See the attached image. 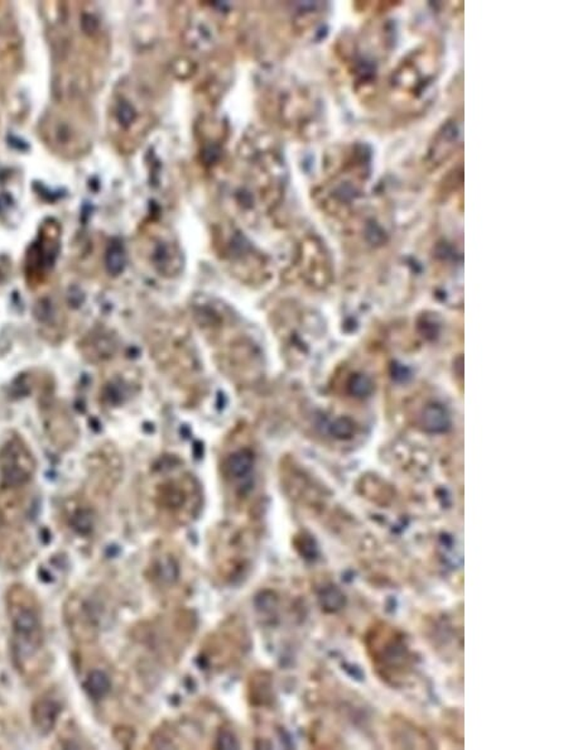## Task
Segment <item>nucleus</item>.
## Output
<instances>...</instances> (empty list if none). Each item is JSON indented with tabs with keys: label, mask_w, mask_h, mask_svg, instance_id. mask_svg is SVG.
Returning a JSON list of instances; mask_svg holds the SVG:
<instances>
[{
	"label": "nucleus",
	"mask_w": 568,
	"mask_h": 750,
	"mask_svg": "<svg viewBox=\"0 0 568 750\" xmlns=\"http://www.w3.org/2000/svg\"><path fill=\"white\" fill-rule=\"evenodd\" d=\"M7 613L14 666L26 678L40 677L47 669L48 657L38 601L27 587L12 586L7 595Z\"/></svg>",
	"instance_id": "obj_1"
},
{
	"label": "nucleus",
	"mask_w": 568,
	"mask_h": 750,
	"mask_svg": "<svg viewBox=\"0 0 568 750\" xmlns=\"http://www.w3.org/2000/svg\"><path fill=\"white\" fill-rule=\"evenodd\" d=\"M322 606L330 612L339 610L343 604V596L341 592L336 589L335 586H330L321 594Z\"/></svg>",
	"instance_id": "obj_8"
},
{
	"label": "nucleus",
	"mask_w": 568,
	"mask_h": 750,
	"mask_svg": "<svg viewBox=\"0 0 568 750\" xmlns=\"http://www.w3.org/2000/svg\"><path fill=\"white\" fill-rule=\"evenodd\" d=\"M117 117H119V122H120L122 124H129V123H131L133 117H134L133 109H131L128 104H120L119 111H117Z\"/></svg>",
	"instance_id": "obj_10"
},
{
	"label": "nucleus",
	"mask_w": 568,
	"mask_h": 750,
	"mask_svg": "<svg viewBox=\"0 0 568 750\" xmlns=\"http://www.w3.org/2000/svg\"><path fill=\"white\" fill-rule=\"evenodd\" d=\"M105 262H106V268L109 270L110 275H117L123 272L125 267V253H124L123 245H120V243L114 241L110 245L106 252Z\"/></svg>",
	"instance_id": "obj_7"
},
{
	"label": "nucleus",
	"mask_w": 568,
	"mask_h": 750,
	"mask_svg": "<svg viewBox=\"0 0 568 750\" xmlns=\"http://www.w3.org/2000/svg\"><path fill=\"white\" fill-rule=\"evenodd\" d=\"M85 688L88 690L90 696L95 699H102L109 692V677L102 671L95 669L88 676V680L85 682Z\"/></svg>",
	"instance_id": "obj_6"
},
{
	"label": "nucleus",
	"mask_w": 568,
	"mask_h": 750,
	"mask_svg": "<svg viewBox=\"0 0 568 750\" xmlns=\"http://www.w3.org/2000/svg\"><path fill=\"white\" fill-rule=\"evenodd\" d=\"M370 639L373 642L370 646L374 657L373 660L378 668L383 671L384 675L389 676L393 672L396 676L404 674V669L408 668L409 657L402 637L391 628L382 626L374 630L373 638Z\"/></svg>",
	"instance_id": "obj_2"
},
{
	"label": "nucleus",
	"mask_w": 568,
	"mask_h": 750,
	"mask_svg": "<svg viewBox=\"0 0 568 750\" xmlns=\"http://www.w3.org/2000/svg\"><path fill=\"white\" fill-rule=\"evenodd\" d=\"M254 466V455L250 450H239L234 453L226 462V471L233 479L247 478Z\"/></svg>",
	"instance_id": "obj_5"
},
{
	"label": "nucleus",
	"mask_w": 568,
	"mask_h": 750,
	"mask_svg": "<svg viewBox=\"0 0 568 750\" xmlns=\"http://www.w3.org/2000/svg\"><path fill=\"white\" fill-rule=\"evenodd\" d=\"M331 432L335 434L336 437H339V439L350 437V434L352 432V427H351V423H349V421H336L335 423L331 427Z\"/></svg>",
	"instance_id": "obj_9"
},
{
	"label": "nucleus",
	"mask_w": 568,
	"mask_h": 750,
	"mask_svg": "<svg viewBox=\"0 0 568 750\" xmlns=\"http://www.w3.org/2000/svg\"><path fill=\"white\" fill-rule=\"evenodd\" d=\"M1 523H3V516H1V513H0V525H1Z\"/></svg>",
	"instance_id": "obj_13"
},
{
	"label": "nucleus",
	"mask_w": 568,
	"mask_h": 750,
	"mask_svg": "<svg viewBox=\"0 0 568 750\" xmlns=\"http://www.w3.org/2000/svg\"><path fill=\"white\" fill-rule=\"evenodd\" d=\"M220 740V747L224 748V749H234V748H238V744L235 742L233 735L230 733H225L221 735Z\"/></svg>",
	"instance_id": "obj_12"
},
{
	"label": "nucleus",
	"mask_w": 568,
	"mask_h": 750,
	"mask_svg": "<svg viewBox=\"0 0 568 750\" xmlns=\"http://www.w3.org/2000/svg\"><path fill=\"white\" fill-rule=\"evenodd\" d=\"M58 712H60L58 703L54 700L52 696L46 695L41 697L33 705L32 717H33L35 726L40 731L49 733L55 726Z\"/></svg>",
	"instance_id": "obj_4"
},
{
	"label": "nucleus",
	"mask_w": 568,
	"mask_h": 750,
	"mask_svg": "<svg viewBox=\"0 0 568 750\" xmlns=\"http://www.w3.org/2000/svg\"><path fill=\"white\" fill-rule=\"evenodd\" d=\"M369 388V382L365 378H362V377H357L351 383V391H352V393H356V394H363V393L365 394V393L368 392Z\"/></svg>",
	"instance_id": "obj_11"
},
{
	"label": "nucleus",
	"mask_w": 568,
	"mask_h": 750,
	"mask_svg": "<svg viewBox=\"0 0 568 750\" xmlns=\"http://www.w3.org/2000/svg\"><path fill=\"white\" fill-rule=\"evenodd\" d=\"M35 459L21 441H9L0 450V476L8 488L27 484L35 474Z\"/></svg>",
	"instance_id": "obj_3"
}]
</instances>
